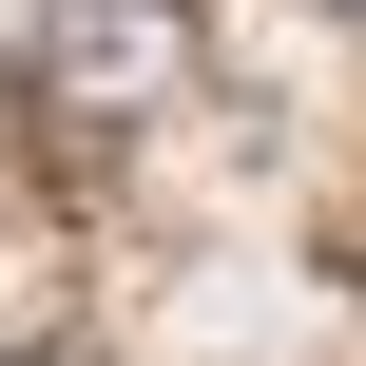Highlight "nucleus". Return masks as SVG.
Here are the masks:
<instances>
[{"label": "nucleus", "instance_id": "1", "mask_svg": "<svg viewBox=\"0 0 366 366\" xmlns=\"http://www.w3.org/2000/svg\"><path fill=\"white\" fill-rule=\"evenodd\" d=\"M39 116L58 135H135L174 77H193V0H39Z\"/></svg>", "mask_w": 366, "mask_h": 366}, {"label": "nucleus", "instance_id": "2", "mask_svg": "<svg viewBox=\"0 0 366 366\" xmlns=\"http://www.w3.org/2000/svg\"><path fill=\"white\" fill-rule=\"evenodd\" d=\"M0 366H97V347H0Z\"/></svg>", "mask_w": 366, "mask_h": 366}, {"label": "nucleus", "instance_id": "3", "mask_svg": "<svg viewBox=\"0 0 366 366\" xmlns=\"http://www.w3.org/2000/svg\"><path fill=\"white\" fill-rule=\"evenodd\" d=\"M347 19H366V0H347Z\"/></svg>", "mask_w": 366, "mask_h": 366}]
</instances>
